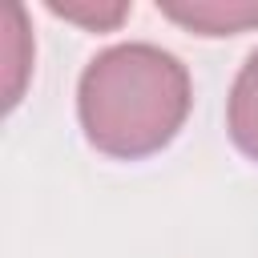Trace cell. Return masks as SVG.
<instances>
[{"mask_svg": "<svg viewBox=\"0 0 258 258\" xmlns=\"http://www.w3.org/2000/svg\"><path fill=\"white\" fill-rule=\"evenodd\" d=\"M189 109L185 69L149 44H121L81 77V121L105 153L137 157L173 137Z\"/></svg>", "mask_w": 258, "mask_h": 258, "instance_id": "6da1fadb", "label": "cell"}, {"mask_svg": "<svg viewBox=\"0 0 258 258\" xmlns=\"http://www.w3.org/2000/svg\"><path fill=\"white\" fill-rule=\"evenodd\" d=\"M161 12L185 28L206 32V36L242 32V28L258 24V4H161Z\"/></svg>", "mask_w": 258, "mask_h": 258, "instance_id": "7a4b0ae2", "label": "cell"}, {"mask_svg": "<svg viewBox=\"0 0 258 258\" xmlns=\"http://www.w3.org/2000/svg\"><path fill=\"white\" fill-rule=\"evenodd\" d=\"M230 133H234V141L250 157H258V52L246 60V69L234 81V93H230Z\"/></svg>", "mask_w": 258, "mask_h": 258, "instance_id": "3957f363", "label": "cell"}, {"mask_svg": "<svg viewBox=\"0 0 258 258\" xmlns=\"http://www.w3.org/2000/svg\"><path fill=\"white\" fill-rule=\"evenodd\" d=\"M0 16H4V101L16 105L28 60H32V40H28V28H24V12L12 0L0 8Z\"/></svg>", "mask_w": 258, "mask_h": 258, "instance_id": "277c9868", "label": "cell"}, {"mask_svg": "<svg viewBox=\"0 0 258 258\" xmlns=\"http://www.w3.org/2000/svg\"><path fill=\"white\" fill-rule=\"evenodd\" d=\"M56 16H64V20H81V24H89V28H113V24H121L125 20V4H48Z\"/></svg>", "mask_w": 258, "mask_h": 258, "instance_id": "5b68a950", "label": "cell"}]
</instances>
